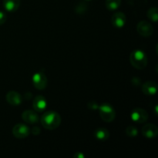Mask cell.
<instances>
[{
  "label": "cell",
  "mask_w": 158,
  "mask_h": 158,
  "mask_svg": "<svg viewBox=\"0 0 158 158\" xmlns=\"http://www.w3.org/2000/svg\"><path fill=\"white\" fill-rule=\"evenodd\" d=\"M41 123L47 130H55L61 123V117L55 111H47L41 117Z\"/></svg>",
  "instance_id": "6da1fadb"
},
{
  "label": "cell",
  "mask_w": 158,
  "mask_h": 158,
  "mask_svg": "<svg viewBox=\"0 0 158 158\" xmlns=\"http://www.w3.org/2000/svg\"><path fill=\"white\" fill-rule=\"evenodd\" d=\"M130 62L136 69H143L148 65V56L143 51L136 49L131 52L130 56Z\"/></svg>",
  "instance_id": "7a4b0ae2"
},
{
  "label": "cell",
  "mask_w": 158,
  "mask_h": 158,
  "mask_svg": "<svg viewBox=\"0 0 158 158\" xmlns=\"http://www.w3.org/2000/svg\"><path fill=\"white\" fill-rule=\"evenodd\" d=\"M100 115L105 122H112L115 119L116 112L113 106L109 103H104L99 106Z\"/></svg>",
  "instance_id": "3957f363"
},
{
  "label": "cell",
  "mask_w": 158,
  "mask_h": 158,
  "mask_svg": "<svg viewBox=\"0 0 158 158\" xmlns=\"http://www.w3.org/2000/svg\"><path fill=\"white\" fill-rule=\"evenodd\" d=\"M32 83L35 88L37 89H44L46 87L48 83L47 77L43 73L38 72L35 73L32 77Z\"/></svg>",
  "instance_id": "277c9868"
},
{
  "label": "cell",
  "mask_w": 158,
  "mask_h": 158,
  "mask_svg": "<svg viewBox=\"0 0 158 158\" xmlns=\"http://www.w3.org/2000/svg\"><path fill=\"white\" fill-rule=\"evenodd\" d=\"M137 32L143 37L151 36L154 32L152 24L147 21L140 22L137 26Z\"/></svg>",
  "instance_id": "5b68a950"
},
{
  "label": "cell",
  "mask_w": 158,
  "mask_h": 158,
  "mask_svg": "<svg viewBox=\"0 0 158 158\" xmlns=\"http://www.w3.org/2000/svg\"><path fill=\"white\" fill-rule=\"evenodd\" d=\"M131 119L136 123H142L148 120V114L143 108H135L131 113Z\"/></svg>",
  "instance_id": "8992f818"
},
{
  "label": "cell",
  "mask_w": 158,
  "mask_h": 158,
  "mask_svg": "<svg viewBox=\"0 0 158 158\" xmlns=\"http://www.w3.org/2000/svg\"><path fill=\"white\" fill-rule=\"evenodd\" d=\"M30 133V130L26 125L23 123H18L12 128V134L14 137L18 139H23L28 137Z\"/></svg>",
  "instance_id": "52a82bcc"
},
{
  "label": "cell",
  "mask_w": 158,
  "mask_h": 158,
  "mask_svg": "<svg viewBox=\"0 0 158 158\" xmlns=\"http://www.w3.org/2000/svg\"><path fill=\"white\" fill-rule=\"evenodd\" d=\"M141 133L143 137L148 139H153L157 137L158 134L157 127L152 123H148L142 127Z\"/></svg>",
  "instance_id": "ba28073f"
},
{
  "label": "cell",
  "mask_w": 158,
  "mask_h": 158,
  "mask_svg": "<svg viewBox=\"0 0 158 158\" xmlns=\"http://www.w3.org/2000/svg\"><path fill=\"white\" fill-rule=\"evenodd\" d=\"M113 26L117 29H121L125 26L127 22V17L125 14L122 12H117L112 16Z\"/></svg>",
  "instance_id": "9c48e42d"
},
{
  "label": "cell",
  "mask_w": 158,
  "mask_h": 158,
  "mask_svg": "<svg viewBox=\"0 0 158 158\" xmlns=\"http://www.w3.org/2000/svg\"><path fill=\"white\" fill-rule=\"evenodd\" d=\"M22 118L25 122L31 123V124L38 123L39 120H40L37 113L35 110H31L24 111L22 114Z\"/></svg>",
  "instance_id": "30bf717a"
},
{
  "label": "cell",
  "mask_w": 158,
  "mask_h": 158,
  "mask_svg": "<svg viewBox=\"0 0 158 158\" xmlns=\"http://www.w3.org/2000/svg\"><path fill=\"white\" fill-rule=\"evenodd\" d=\"M6 100L12 106H18L23 102V97L19 93L12 90L9 91L6 95Z\"/></svg>",
  "instance_id": "8fae6325"
},
{
  "label": "cell",
  "mask_w": 158,
  "mask_h": 158,
  "mask_svg": "<svg viewBox=\"0 0 158 158\" xmlns=\"http://www.w3.org/2000/svg\"><path fill=\"white\" fill-rule=\"evenodd\" d=\"M32 106L36 112H42L47 106V101L43 96H37L34 99Z\"/></svg>",
  "instance_id": "7c38bea8"
},
{
  "label": "cell",
  "mask_w": 158,
  "mask_h": 158,
  "mask_svg": "<svg viewBox=\"0 0 158 158\" xmlns=\"http://www.w3.org/2000/svg\"><path fill=\"white\" fill-rule=\"evenodd\" d=\"M142 91L147 96H154L157 91V84L154 81H148L142 86Z\"/></svg>",
  "instance_id": "4fadbf2b"
},
{
  "label": "cell",
  "mask_w": 158,
  "mask_h": 158,
  "mask_svg": "<svg viewBox=\"0 0 158 158\" xmlns=\"http://www.w3.org/2000/svg\"><path fill=\"white\" fill-rule=\"evenodd\" d=\"M19 6L20 0H3V7L8 12H15Z\"/></svg>",
  "instance_id": "5bb4252c"
},
{
  "label": "cell",
  "mask_w": 158,
  "mask_h": 158,
  "mask_svg": "<svg viewBox=\"0 0 158 158\" xmlns=\"http://www.w3.org/2000/svg\"><path fill=\"white\" fill-rule=\"evenodd\" d=\"M94 137L100 141H105L110 137V132L105 128H98L94 132Z\"/></svg>",
  "instance_id": "9a60e30c"
},
{
  "label": "cell",
  "mask_w": 158,
  "mask_h": 158,
  "mask_svg": "<svg viewBox=\"0 0 158 158\" xmlns=\"http://www.w3.org/2000/svg\"><path fill=\"white\" fill-rule=\"evenodd\" d=\"M121 5V0H106V7L108 10H117Z\"/></svg>",
  "instance_id": "2e32d148"
},
{
  "label": "cell",
  "mask_w": 158,
  "mask_h": 158,
  "mask_svg": "<svg viewBox=\"0 0 158 158\" xmlns=\"http://www.w3.org/2000/svg\"><path fill=\"white\" fill-rule=\"evenodd\" d=\"M148 17L154 23H157L158 19V9L157 7H152L148 11Z\"/></svg>",
  "instance_id": "e0dca14e"
},
{
  "label": "cell",
  "mask_w": 158,
  "mask_h": 158,
  "mask_svg": "<svg viewBox=\"0 0 158 158\" xmlns=\"http://www.w3.org/2000/svg\"><path fill=\"white\" fill-rule=\"evenodd\" d=\"M137 134H138V131H137V129L135 127L130 126L126 129V134L128 137H136L137 135Z\"/></svg>",
  "instance_id": "ac0fdd59"
},
{
  "label": "cell",
  "mask_w": 158,
  "mask_h": 158,
  "mask_svg": "<svg viewBox=\"0 0 158 158\" xmlns=\"http://www.w3.org/2000/svg\"><path fill=\"white\" fill-rule=\"evenodd\" d=\"M6 18H7V17H6V13L2 12V11H0V26H1V25H3L6 23Z\"/></svg>",
  "instance_id": "d6986e66"
},
{
  "label": "cell",
  "mask_w": 158,
  "mask_h": 158,
  "mask_svg": "<svg viewBox=\"0 0 158 158\" xmlns=\"http://www.w3.org/2000/svg\"><path fill=\"white\" fill-rule=\"evenodd\" d=\"M88 106H89V109L91 110H96L99 108L98 105H97V103H95V102H89V103H88Z\"/></svg>",
  "instance_id": "ffe728a7"
},
{
  "label": "cell",
  "mask_w": 158,
  "mask_h": 158,
  "mask_svg": "<svg viewBox=\"0 0 158 158\" xmlns=\"http://www.w3.org/2000/svg\"><path fill=\"white\" fill-rule=\"evenodd\" d=\"M84 154H82L81 152H77L74 155V158H84Z\"/></svg>",
  "instance_id": "44dd1931"
},
{
  "label": "cell",
  "mask_w": 158,
  "mask_h": 158,
  "mask_svg": "<svg viewBox=\"0 0 158 158\" xmlns=\"http://www.w3.org/2000/svg\"><path fill=\"white\" fill-rule=\"evenodd\" d=\"M32 132V134H40V130L37 127H33Z\"/></svg>",
  "instance_id": "7402d4cb"
},
{
  "label": "cell",
  "mask_w": 158,
  "mask_h": 158,
  "mask_svg": "<svg viewBox=\"0 0 158 158\" xmlns=\"http://www.w3.org/2000/svg\"><path fill=\"white\" fill-rule=\"evenodd\" d=\"M86 1H91V0H86Z\"/></svg>",
  "instance_id": "603a6c76"
}]
</instances>
